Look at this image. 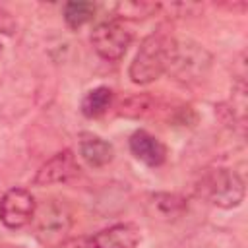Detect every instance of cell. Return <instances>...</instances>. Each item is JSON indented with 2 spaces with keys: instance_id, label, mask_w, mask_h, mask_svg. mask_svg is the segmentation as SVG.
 I'll return each mask as SVG.
<instances>
[{
  "instance_id": "cell-1",
  "label": "cell",
  "mask_w": 248,
  "mask_h": 248,
  "mask_svg": "<svg viewBox=\"0 0 248 248\" xmlns=\"http://www.w3.org/2000/svg\"><path fill=\"white\" fill-rule=\"evenodd\" d=\"M174 46H176V39L165 31H155L147 35L141 41L130 64L128 70L130 79L138 85H149L157 81L163 74H167L174 54Z\"/></svg>"
},
{
  "instance_id": "cell-12",
  "label": "cell",
  "mask_w": 248,
  "mask_h": 248,
  "mask_svg": "<svg viewBox=\"0 0 248 248\" xmlns=\"http://www.w3.org/2000/svg\"><path fill=\"white\" fill-rule=\"evenodd\" d=\"M157 110V99L149 93H136L126 97L120 105L116 114L122 118H130V120H140L145 118L149 114H153Z\"/></svg>"
},
{
  "instance_id": "cell-8",
  "label": "cell",
  "mask_w": 248,
  "mask_h": 248,
  "mask_svg": "<svg viewBox=\"0 0 248 248\" xmlns=\"http://www.w3.org/2000/svg\"><path fill=\"white\" fill-rule=\"evenodd\" d=\"M145 211L151 219L172 223V221H178L188 211V202L182 194H176V192H155L147 196Z\"/></svg>"
},
{
  "instance_id": "cell-19",
  "label": "cell",
  "mask_w": 248,
  "mask_h": 248,
  "mask_svg": "<svg viewBox=\"0 0 248 248\" xmlns=\"http://www.w3.org/2000/svg\"><path fill=\"white\" fill-rule=\"evenodd\" d=\"M0 54H2V43H0Z\"/></svg>"
},
{
  "instance_id": "cell-13",
  "label": "cell",
  "mask_w": 248,
  "mask_h": 248,
  "mask_svg": "<svg viewBox=\"0 0 248 248\" xmlns=\"http://www.w3.org/2000/svg\"><path fill=\"white\" fill-rule=\"evenodd\" d=\"M112 99H114V93L107 85H99V87L89 89L85 93V97L81 99V112H83V116L97 118V116L105 114L108 110V107L112 105Z\"/></svg>"
},
{
  "instance_id": "cell-5",
  "label": "cell",
  "mask_w": 248,
  "mask_h": 248,
  "mask_svg": "<svg viewBox=\"0 0 248 248\" xmlns=\"http://www.w3.org/2000/svg\"><path fill=\"white\" fill-rule=\"evenodd\" d=\"M132 33L118 19L103 21L91 31V45L95 52L108 62L120 60L132 45Z\"/></svg>"
},
{
  "instance_id": "cell-11",
  "label": "cell",
  "mask_w": 248,
  "mask_h": 248,
  "mask_svg": "<svg viewBox=\"0 0 248 248\" xmlns=\"http://www.w3.org/2000/svg\"><path fill=\"white\" fill-rule=\"evenodd\" d=\"M79 155L89 167L101 169L114 159V147L110 141L103 140L101 136L83 132L79 136Z\"/></svg>"
},
{
  "instance_id": "cell-10",
  "label": "cell",
  "mask_w": 248,
  "mask_h": 248,
  "mask_svg": "<svg viewBox=\"0 0 248 248\" xmlns=\"http://www.w3.org/2000/svg\"><path fill=\"white\" fill-rule=\"evenodd\" d=\"M130 151L138 161L147 167H161L167 159L165 143L147 130H136L130 136Z\"/></svg>"
},
{
  "instance_id": "cell-2",
  "label": "cell",
  "mask_w": 248,
  "mask_h": 248,
  "mask_svg": "<svg viewBox=\"0 0 248 248\" xmlns=\"http://www.w3.org/2000/svg\"><path fill=\"white\" fill-rule=\"evenodd\" d=\"M244 192L242 176L227 167L205 169L196 182V194L221 209L238 207L244 200Z\"/></svg>"
},
{
  "instance_id": "cell-4",
  "label": "cell",
  "mask_w": 248,
  "mask_h": 248,
  "mask_svg": "<svg viewBox=\"0 0 248 248\" xmlns=\"http://www.w3.org/2000/svg\"><path fill=\"white\" fill-rule=\"evenodd\" d=\"M211 62H213V56L200 43L190 39L176 41L174 54L167 74L184 85H194L205 79V76L211 70Z\"/></svg>"
},
{
  "instance_id": "cell-18",
  "label": "cell",
  "mask_w": 248,
  "mask_h": 248,
  "mask_svg": "<svg viewBox=\"0 0 248 248\" xmlns=\"http://www.w3.org/2000/svg\"><path fill=\"white\" fill-rule=\"evenodd\" d=\"M0 248H23V246H12V244H2Z\"/></svg>"
},
{
  "instance_id": "cell-7",
  "label": "cell",
  "mask_w": 248,
  "mask_h": 248,
  "mask_svg": "<svg viewBox=\"0 0 248 248\" xmlns=\"http://www.w3.org/2000/svg\"><path fill=\"white\" fill-rule=\"evenodd\" d=\"M79 174V165L72 149H62L56 151L52 157H48L39 170L33 176V186L45 188V186H54V184H64L70 182Z\"/></svg>"
},
{
  "instance_id": "cell-17",
  "label": "cell",
  "mask_w": 248,
  "mask_h": 248,
  "mask_svg": "<svg viewBox=\"0 0 248 248\" xmlns=\"http://www.w3.org/2000/svg\"><path fill=\"white\" fill-rule=\"evenodd\" d=\"M58 248H91L89 236H78V238H66Z\"/></svg>"
},
{
  "instance_id": "cell-15",
  "label": "cell",
  "mask_w": 248,
  "mask_h": 248,
  "mask_svg": "<svg viewBox=\"0 0 248 248\" xmlns=\"http://www.w3.org/2000/svg\"><path fill=\"white\" fill-rule=\"evenodd\" d=\"M161 6L151 4V2H120L114 6L116 10V19H143L153 16Z\"/></svg>"
},
{
  "instance_id": "cell-9",
  "label": "cell",
  "mask_w": 248,
  "mask_h": 248,
  "mask_svg": "<svg viewBox=\"0 0 248 248\" xmlns=\"http://www.w3.org/2000/svg\"><path fill=\"white\" fill-rule=\"evenodd\" d=\"M141 232L134 223H114L89 236L91 248H138Z\"/></svg>"
},
{
  "instance_id": "cell-16",
  "label": "cell",
  "mask_w": 248,
  "mask_h": 248,
  "mask_svg": "<svg viewBox=\"0 0 248 248\" xmlns=\"http://www.w3.org/2000/svg\"><path fill=\"white\" fill-rule=\"evenodd\" d=\"M14 31H16V17L6 8L0 6V33L2 35H14Z\"/></svg>"
},
{
  "instance_id": "cell-14",
  "label": "cell",
  "mask_w": 248,
  "mask_h": 248,
  "mask_svg": "<svg viewBox=\"0 0 248 248\" xmlns=\"http://www.w3.org/2000/svg\"><path fill=\"white\" fill-rule=\"evenodd\" d=\"M95 4L93 2H87V0H70L64 4V10H62V16H64V21L70 29H79L81 25H85L87 21H91L95 17Z\"/></svg>"
},
{
  "instance_id": "cell-6",
  "label": "cell",
  "mask_w": 248,
  "mask_h": 248,
  "mask_svg": "<svg viewBox=\"0 0 248 248\" xmlns=\"http://www.w3.org/2000/svg\"><path fill=\"white\" fill-rule=\"evenodd\" d=\"M37 209L35 196L21 186H14L0 198V221L8 229H21L31 223Z\"/></svg>"
},
{
  "instance_id": "cell-3",
  "label": "cell",
  "mask_w": 248,
  "mask_h": 248,
  "mask_svg": "<svg viewBox=\"0 0 248 248\" xmlns=\"http://www.w3.org/2000/svg\"><path fill=\"white\" fill-rule=\"evenodd\" d=\"M31 225L35 238L41 244L48 248H58L66 238H70V231L74 227V211L68 202L48 198L43 203H37Z\"/></svg>"
}]
</instances>
